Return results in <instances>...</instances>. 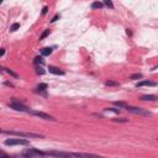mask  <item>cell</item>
<instances>
[{
	"label": "cell",
	"mask_w": 158,
	"mask_h": 158,
	"mask_svg": "<svg viewBox=\"0 0 158 158\" xmlns=\"http://www.w3.org/2000/svg\"><path fill=\"white\" fill-rule=\"evenodd\" d=\"M5 133H8V135H14V136H19V137H28V138H45V136H43V135H38V133H32V132L5 131Z\"/></svg>",
	"instance_id": "obj_1"
},
{
	"label": "cell",
	"mask_w": 158,
	"mask_h": 158,
	"mask_svg": "<svg viewBox=\"0 0 158 158\" xmlns=\"http://www.w3.org/2000/svg\"><path fill=\"white\" fill-rule=\"evenodd\" d=\"M9 106L11 109H14V110H16V111H21V112H31V109H28L27 106H25V105H22L19 100H14L12 102H10Z\"/></svg>",
	"instance_id": "obj_2"
},
{
	"label": "cell",
	"mask_w": 158,
	"mask_h": 158,
	"mask_svg": "<svg viewBox=\"0 0 158 158\" xmlns=\"http://www.w3.org/2000/svg\"><path fill=\"white\" fill-rule=\"evenodd\" d=\"M22 156L24 157H42V156H45V152H41V151H38L36 148H28L26 151H24L22 152Z\"/></svg>",
	"instance_id": "obj_3"
},
{
	"label": "cell",
	"mask_w": 158,
	"mask_h": 158,
	"mask_svg": "<svg viewBox=\"0 0 158 158\" xmlns=\"http://www.w3.org/2000/svg\"><path fill=\"white\" fill-rule=\"evenodd\" d=\"M5 145L6 146H16V145H21V146H27L28 141L24 138H9L5 141Z\"/></svg>",
	"instance_id": "obj_4"
},
{
	"label": "cell",
	"mask_w": 158,
	"mask_h": 158,
	"mask_svg": "<svg viewBox=\"0 0 158 158\" xmlns=\"http://www.w3.org/2000/svg\"><path fill=\"white\" fill-rule=\"evenodd\" d=\"M127 111L132 112V114H138V115H151V112L146 111V110H143V109H141V108H133V106H129V105H126V108H125Z\"/></svg>",
	"instance_id": "obj_5"
},
{
	"label": "cell",
	"mask_w": 158,
	"mask_h": 158,
	"mask_svg": "<svg viewBox=\"0 0 158 158\" xmlns=\"http://www.w3.org/2000/svg\"><path fill=\"white\" fill-rule=\"evenodd\" d=\"M30 114H32V115H35V116H38V117H41V119H45V120H52V121L56 120L53 116H51V115H48V114L42 112V111H33V110H31Z\"/></svg>",
	"instance_id": "obj_6"
},
{
	"label": "cell",
	"mask_w": 158,
	"mask_h": 158,
	"mask_svg": "<svg viewBox=\"0 0 158 158\" xmlns=\"http://www.w3.org/2000/svg\"><path fill=\"white\" fill-rule=\"evenodd\" d=\"M45 156H55V157H71V153L67 152H57V151H48L45 152Z\"/></svg>",
	"instance_id": "obj_7"
},
{
	"label": "cell",
	"mask_w": 158,
	"mask_h": 158,
	"mask_svg": "<svg viewBox=\"0 0 158 158\" xmlns=\"http://www.w3.org/2000/svg\"><path fill=\"white\" fill-rule=\"evenodd\" d=\"M48 69H49V73H52V74H56V75H64V72H63V71H61V69H59V68H57V67L49 65V67H48Z\"/></svg>",
	"instance_id": "obj_8"
},
{
	"label": "cell",
	"mask_w": 158,
	"mask_h": 158,
	"mask_svg": "<svg viewBox=\"0 0 158 158\" xmlns=\"http://www.w3.org/2000/svg\"><path fill=\"white\" fill-rule=\"evenodd\" d=\"M157 84L154 83V82H151V80H142V82H139L137 84V88L138 86H156Z\"/></svg>",
	"instance_id": "obj_9"
},
{
	"label": "cell",
	"mask_w": 158,
	"mask_h": 158,
	"mask_svg": "<svg viewBox=\"0 0 158 158\" xmlns=\"http://www.w3.org/2000/svg\"><path fill=\"white\" fill-rule=\"evenodd\" d=\"M52 53V48L51 47H46V48H42L41 49V55L42 56H49Z\"/></svg>",
	"instance_id": "obj_10"
},
{
	"label": "cell",
	"mask_w": 158,
	"mask_h": 158,
	"mask_svg": "<svg viewBox=\"0 0 158 158\" xmlns=\"http://www.w3.org/2000/svg\"><path fill=\"white\" fill-rule=\"evenodd\" d=\"M157 99L156 95H143L141 96V100H149V101H154Z\"/></svg>",
	"instance_id": "obj_11"
},
{
	"label": "cell",
	"mask_w": 158,
	"mask_h": 158,
	"mask_svg": "<svg viewBox=\"0 0 158 158\" xmlns=\"http://www.w3.org/2000/svg\"><path fill=\"white\" fill-rule=\"evenodd\" d=\"M33 63H35V64H40V65H43V64H45V59H43V58H42V57L37 56V57H35V59H33Z\"/></svg>",
	"instance_id": "obj_12"
},
{
	"label": "cell",
	"mask_w": 158,
	"mask_h": 158,
	"mask_svg": "<svg viewBox=\"0 0 158 158\" xmlns=\"http://www.w3.org/2000/svg\"><path fill=\"white\" fill-rule=\"evenodd\" d=\"M102 6H104V4L100 3V1H94L93 4H92V9L96 10V9H101Z\"/></svg>",
	"instance_id": "obj_13"
},
{
	"label": "cell",
	"mask_w": 158,
	"mask_h": 158,
	"mask_svg": "<svg viewBox=\"0 0 158 158\" xmlns=\"http://www.w3.org/2000/svg\"><path fill=\"white\" fill-rule=\"evenodd\" d=\"M47 88H48V85H47L46 83H41V84H38V85H37V88H36V89H37L38 92H45Z\"/></svg>",
	"instance_id": "obj_14"
},
{
	"label": "cell",
	"mask_w": 158,
	"mask_h": 158,
	"mask_svg": "<svg viewBox=\"0 0 158 158\" xmlns=\"http://www.w3.org/2000/svg\"><path fill=\"white\" fill-rule=\"evenodd\" d=\"M49 35V30H45L43 32H42V35L40 36V41H42V40H45V38L47 37Z\"/></svg>",
	"instance_id": "obj_15"
},
{
	"label": "cell",
	"mask_w": 158,
	"mask_h": 158,
	"mask_svg": "<svg viewBox=\"0 0 158 158\" xmlns=\"http://www.w3.org/2000/svg\"><path fill=\"white\" fill-rule=\"evenodd\" d=\"M114 104H115L116 106H119L120 109H125V108H126V105H127L126 102H122V101H115Z\"/></svg>",
	"instance_id": "obj_16"
},
{
	"label": "cell",
	"mask_w": 158,
	"mask_h": 158,
	"mask_svg": "<svg viewBox=\"0 0 158 158\" xmlns=\"http://www.w3.org/2000/svg\"><path fill=\"white\" fill-rule=\"evenodd\" d=\"M105 85H108V86H119V83L112 82V80H108V82H105Z\"/></svg>",
	"instance_id": "obj_17"
},
{
	"label": "cell",
	"mask_w": 158,
	"mask_h": 158,
	"mask_svg": "<svg viewBox=\"0 0 158 158\" xmlns=\"http://www.w3.org/2000/svg\"><path fill=\"white\" fill-rule=\"evenodd\" d=\"M20 28V24H17V22H15V24H12L11 25V27H10V31H16V30H19Z\"/></svg>",
	"instance_id": "obj_18"
},
{
	"label": "cell",
	"mask_w": 158,
	"mask_h": 158,
	"mask_svg": "<svg viewBox=\"0 0 158 158\" xmlns=\"http://www.w3.org/2000/svg\"><path fill=\"white\" fill-rule=\"evenodd\" d=\"M142 78V74L141 73H136V74H132L130 77V79H132V80H136V79H141Z\"/></svg>",
	"instance_id": "obj_19"
},
{
	"label": "cell",
	"mask_w": 158,
	"mask_h": 158,
	"mask_svg": "<svg viewBox=\"0 0 158 158\" xmlns=\"http://www.w3.org/2000/svg\"><path fill=\"white\" fill-rule=\"evenodd\" d=\"M104 4L108 6V8H110V9H114V4H112L111 0H104Z\"/></svg>",
	"instance_id": "obj_20"
},
{
	"label": "cell",
	"mask_w": 158,
	"mask_h": 158,
	"mask_svg": "<svg viewBox=\"0 0 158 158\" xmlns=\"http://www.w3.org/2000/svg\"><path fill=\"white\" fill-rule=\"evenodd\" d=\"M105 111H111L114 114H119L120 112V109H115V108H108V109H105Z\"/></svg>",
	"instance_id": "obj_21"
},
{
	"label": "cell",
	"mask_w": 158,
	"mask_h": 158,
	"mask_svg": "<svg viewBox=\"0 0 158 158\" xmlns=\"http://www.w3.org/2000/svg\"><path fill=\"white\" fill-rule=\"evenodd\" d=\"M6 73H8V74H10V75H12L14 78H19V75L16 74L15 72H12L11 69H8V68H6Z\"/></svg>",
	"instance_id": "obj_22"
},
{
	"label": "cell",
	"mask_w": 158,
	"mask_h": 158,
	"mask_svg": "<svg viewBox=\"0 0 158 158\" xmlns=\"http://www.w3.org/2000/svg\"><path fill=\"white\" fill-rule=\"evenodd\" d=\"M36 72H37V74H41V75L45 74V71H43L41 67H37V68H36Z\"/></svg>",
	"instance_id": "obj_23"
},
{
	"label": "cell",
	"mask_w": 158,
	"mask_h": 158,
	"mask_svg": "<svg viewBox=\"0 0 158 158\" xmlns=\"http://www.w3.org/2000/svg\"><path fill=\"white\" fill-rule=\"evenodd\" d=\"M114 121H117V122H127V119H114Z\"/></svg>",
	"instance_id": "obj_24"
},
{
	"label": "cell",
	"mask_w": 158,
	"mask_h": 158,
	"mask_svg": "<svg viewBox=\"0 0 158 158\" xmlns=\"http://www.w3.org/2000/svg\"><path fill=\"white\" fill-rule=\"evenodd\" d=\"M58 19H59V15L57 14V15H55V17H53V19L51 20V22H56V21H57Z\"/></svg>",
	"instance_id": "obj_25"
},
{
	"label": "cell",
	"mask_w": 158,
	"mask_h": 158,
	"mask_svg": "<svg viewBox=\"0 0 158 158\" xmlns=\"http://www.w3.org/2000/svg\"><path fill=\"white\" fill-rule=\"evenodd\" d=\"M0 157H8V153H5V152L0 151Z\"/></svg>",
	"instance_id": "obj_26"
},
{
	"label": "cell",
	"mask_w": 158,
	"mask_h": 158,
	"mask_svg": "<svg viewBox=\"0 0 158 158\" xmlns=\"http://www.w3.org/2000/svg\"><path fill=\"white\" fill-rule=\"evenodd\" d=\"M5 55V49L4 48H0V57H3Z\"/></svg>",
	"instance_id": "obj_27"
},
{
	"label": "cell",
	"mask_w": 158,
	"mask_h": 158,
	"mask_svg": "<svg viewBox=\"0 0 158 158\" xmlns=\"http://www.w3.org/2000/svg\"><path fill=\"white\" fill-rule=\"evenodd\" d=\"M47 11H48V8H47V6H45V8L42 9V14L45 15V14H47Z\"/></svg>",
	"instance_id": "obj_28"
},
{
	"label": "cell",
	"mask_w": 158,
	"mask_h": 158,
	"mask_svg": "<svg viewBox=\"0 0 158 158\" xmlns=\"http://www.w3.org/2000/svg\"><path fill=\"white\" fill-rule=\"evenodd\" d=\"M126 33H127L129 36H132V32H131V31H130V30H129V28L126 30Z\"/></svg>",
	"instance_id": "obj_29"
},
{
	"label": "cell",
	"mask_w": 158,
	"mask_h": 158,
	"mask_svg": "<svg viewBox=\"0 0 158 158\" xmlns=\"http://www.w3.org/2000/svg\"><path fill=\"white\" fill-rule=\"evenodd\" d=\"M0 72H3V67H0Z\"/></svg>",
	"instance_id": "obj_30"
},
{
	"label": "cell",
	"mask_w": 158,
	"mask_h": 158,
	"mask_svg": "<svg viewBox=\"0 0 158 158\" xmlns=\"http://www.w3.org/2000/svg\"><path fill=\"white\" fill-rule=\"evenodd\" d=\"M3 1H4V0H0V4H1V3H3Z\"/></svg>",
	"instance_id": "obj_31"
},
{
	"label": "cell",
	"mask_w": 158,
	"mask_h": 158,
	"mask_svg": "<svg viewBox=\"0 0 158 158\" xmlns=\"http://www.w3.org/2000/svg\"><path fill=\"white\" fill-rule=\"evenodd\" d=\"M0 133H1V129H0Z\"/></svg>",
	"instance_id": "obj_32"
}]
</instances>
